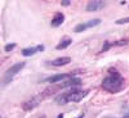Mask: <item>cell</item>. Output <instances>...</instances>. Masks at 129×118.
<instances>
[{
  "instance_id": "6da1fadb",
  "label": "cell",
  "mask_w": 129,
  "mask_h": 118,
  "mask_svg": "<svg viewBox=\"0 0 129 118\" xmlns=\"http://www.w3.org/2000/svg\"><path fill=\"white\" fill-rule=\"evenodd\" d=\"M102 89L110 94H116L124 90L125 87V81L124 77L117 72L116 69H110L107 76L102 80Z\"/></svg>"
},
{
  "instance_id": "e0dca14e",
  "label": "cell",
  "mask_w": 129,
  "mask_h": 118,
  "mask_svg": "<svg viewBox=\"0 0 129 118\" xmlns=\"http://www.w3.org/2000/svg\"><path fill=\"white\" fill-rule=\"evenodd\" d=\"M123 118H129V112H128V113H125V114L123 115Z\"/></svg>"
},
{
  "instance_id": "30bf717a",
  "label": "cell",
  "mask_w": 129,
  "mask_h": 118,
  "mask_svg": "<svg viewBox=\"0 0 129 118\" xmlns=\"http://www.w3.org/2000/svg\"><path fill=\"white\" fill-rule=\"evenodd\" d=\"M63 22H64V14L57 12V13L54 14V17L52 18V21H50V26H52V27H58V26H61Z\"/></svg>"
},
{
  "instance_id": "5bb4252c",
  "label": "cell",
  "mask_w": 129,
  "mask_h": 118,
  "mask_svg": "<svg viewBox=\"0 0 129 118\" xmlns=\"http://www.w3.org/2000/svg\"><path fill=\"white\" fill-rule=\"evenodd\" d=\"M16 46H17L16 42H10V44H7V45L4 46V50H5V51H12Z\"/></svg>"
},
{
  "instance_id": "9c48e42d",
  "label": "cell",
  "mask_w": 129,
  "mask_h": 118,
  "mask_svg": "<svg viewBox=\"0 0 129 118\" xmlns=\"http://www.w3.org/2000/svg\"><path fill=\"white\" fill-rule=\"evenodd\" d=\"M44 50V45H38V46H30V48H25L22 51V55L23 57H31V55H34L36 54L38 51H43Z\"/></svg>"
},
{
  "instance_id": "ffe728a7",
  "label": "cell",
  "mask_w": 129,
  "mask_h": 118,
  "mask_svg": "<svg viewBox=\"0 0 129 118\" xmlns=\"http://www.w3.org/2000/svg\"><path fill=\"white\" fill-rule=\"evenodd\" d=\"M43 118H45V117H43Z\"/></svg>"
},
{
  "instance_id": "3957f363",
  "label": "cell",
  "mask_w": 129,
  "mask_h": 118,
  "mask_svg": "<svg viewBox=\"0 0 129 118\" xmlns=\"http://www.w3.org/2000/svg\"><path fill=\"white\" fill-rule=\"evenodd\" d=\"M25 66H26V62H19V63L13 64V66L10 67V68H8V69L4 72V74H3V80H2L3 86H7V85L14 78L16 74L25 68Z\"/></svg>"
},
{
  "instance_id": "7c38bea8",
  "label": "cell",
  "mask_w": 129,
  "mask_h": 118,
  "mask_svg": "<svg viewBox=\"0 0 129 118\" xmlns=\"http://www.w3.org/2000/svg\"><path fill=\"white\" fill-rule=\"evenodd\" d=\"M70 62H71V58L70 57H61V58H57L54 60L49 62V64H52V66H54V67H62V66L69 64Z\"/></svg>"
},
{
  "instance_id": "277c9868",
  "label": "cell",
  "mask_w": 129,
  "mask_h": 118,
  "mask_svg": "<svg viewBox=\"0 0 129 118\" xmlns=\"http://www.w3.org/2000/svg\"><path fill=\"white\" fill-rule=\"evenodd\" d=\"M45 96L43 95V94H39V95H35V96H32L31 99H28L27 101H25L22 104V109L28 112V110H32L34 108H36V106L43 101V99H44Z\"/></svg>"
},
{
  "instance_id": "ac0fdd59",
  "label": "cell",
  "mask_w": 129,
  "mask_h": 118,
  "mask_svg": "<svg viewBox=\"0 0 129 118\" xmlns=\"http://www.w3.org/2000/svg\"><path fill=\"white\" fill-rule=\"evenodd\" d=\"M57 118H63V114H62V113H61V114H58V115H57Z\"/></svg>"
},
{
  "instance_id": "8fae6325",
  "label": "cell",
  "mask_w": 129,
  "mask_h": 118,
  "mask_svg": "<svg viewBox=\"0 0 129 118\" xmlns=\"http://www.w3.org/2000/svg\"><path fill=\"white\" fill-rule=\"evenodd\" d=\"M128 44V40L126 39H124V40H117V41H114V42H105V45H103V48H102V51H107L110 48H112V46H121V45H126Z\"/></svg>"
},
{
  "instance_id": "4fadbf2b",
  "label": "cell",
  "mask_w": 129,
  "mask_h": 118,
  "mask_svg": "<svg viewBox=\"0 0 129 118\" xmlns=\"http://www.w3.org/2000/svg\"><path fill=\"white\" fill-rule=\"evenodd\" d=\"M71 44H72V40H71V39H64V40H62L59 44L56 46V49H57V50H63V49L69 48Z\"/></svg>"
},
{
  "instance_id": "52a82bcc",
  "label": "cell",
  "mask_w": 129,
  "mask_h": 118,
  "mask_svg": "<svg viewBox=\"0 0 129 118\" xmlns=\"http://www.w3.org/2000/svg\"><path fill=\"white\" fill-rule=\"evenodd\" d=\"M106 5V2H102V0H93V2H89L87 4V10L88 12H97V10L103 9Z\"/></svg>"
},
{
  "instance_id": "2e32d148",
  "label": "cell",
  "mask_w": 129,
  "mask_h": 118,
  "mask_svg": "<svg viewBox=\"0 0 129 118\" xmlns=\"http://www.w3.org/2000/svg\"><path fill=\"white\" fill-rule=\"evenodd\" d=\"M70 4H71L70 0H62V2H61V5H63V7H69Z\"/></svg>"
},
{
  "instance_id": "ba28073f",
  "label": "cell",
  "mask_w": 129,
  "mask_h": 118,
  "mask_svg": "<svg viewBox=\"0 0 129 118\" xmlns=\"http://www.w3.org/2000/svg\"><path fill=\"white\" fill-rule=\"evenodd\" d=\"M59 85L62 86V89H66V87L74 89V87H79L80 86V85H81V80L79 77H71V78H69V81H64V82H62Z\"/></svg>"
},
{
  "instance_id": "8992f818",
  "label": "cell",
  "mask_w": 129,
  "mask_h": 118,
  "mask_svg": "<svg viewBox=\"0 0 129 118\" xmlns=\"http://www.w3.org/2000/svg\"><path fill=\"white\" fill-rule=\"evenodd\" d=\"M71 77H74V76L70 74V73H58V74H54V76H50V77L45 78L44 81L48 82V83H52V85H56L58 82H62V81L67 80V78H71Z\"/></svg>"
},
{
  "instance_id": "7a4b0ae2",
  "label": "cell",
  "mask_w": 129,
  "mask_h": 118,
  "mask_svg": "<svg viewBox=\"0 0 129 118\" xmlns=\"http://www.w3.org/2000/svg\"><path fill=\"white\" fill-rule=\"evenodd\" d=\"M89 94V90H80L78 87H74L71 89L70 91H66V92H62L59 94L57 98L54 99L56 104L58 105H64V104H69V103H79L81 101L85 96Z\"/></svg>"
},
{
  "instance_id": "5b68a950",
  "label": "cell",
  "mask_w": 129,
  "mask_h": 118,
  "mask_svg": "<svg viewBox=\"0 0 129 118\" xmlns=\"http://www.w3.org/2000/svg\"><path fill=\"white\" fill-rule=\"evenodd\" d=\"M100 23H101V19L100 18H94V19H90V21H88V22H85V23H79L76 27L74 28V31L78 34V32H83V31L88 30V28L98 26Z\"/></svg>"
},
{
  "instance_id": "9a60e30c",
  "label": "cell",
  "mask_w": 129,
  "mask_h": 118,
  "mask_svg": "<svg viewBox=\"0 0 129 118\" xmlns=\"http://www.w3.org/2000/svg\"><path fill=\"white\" fill-rule=\"evenodd\" d=\"M129 22V17H126V18H120V19H117L116 21V25H124V23H128Z\"/></svg>"
},
{
  "instance_id": "d6986e66",
  "label": "cell",
  "mask_w": 129,
  "mask_h": 118,
  "mask_svg": "<svg viewBox=\"0 0 129 118\" xmlns=\"http://www.w3.org/2000/svg\"><path fill=\"white\" fill-rule=\"evenodd\" d=\"M83 117H84V114H80V115H79L78 118H83Z\"/></svg>"
}]
</instances>
